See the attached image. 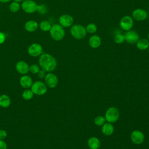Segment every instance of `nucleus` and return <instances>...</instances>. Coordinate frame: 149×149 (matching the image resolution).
Segmentation results:
<instances>
[{"mask_svg":"<svg viewBox=\"0 0 149 149\" xmlns=\"http://www.w3.org/2000/svg\"><path fill=\"white\" fill-rule=\"evenodd\" d=\"M119 117V110L115 107L109 108L106 112L105 118L109 123H114L118 120Z\"/></svg>","mask_w":149,"mask_h":149,"instance_id":"423d86ee","label":"nucleus"},{"mask_svg":"<svg viewBox=\"0 0 149 149\" xmlns=\"http://www.w3.org/2000/svg\"><path fill=\"white\" fill-rule=\"evenodd\" d=\"M7 136L6 132L4 130L0 129V140L5 139Z\"/></svg>","mask_w":149,"mask_h":149,"instance_id":"c756f323","label":"nucleus"},{"mask_svg":"<svg viewBox=\"0 0 149 149\" xmlns=\"http://www.w3.org/2000/svg\"><path fill=\"white\" fill-rule=\"evenodd\" d=\"M34 96V93L32 92L31 90L27 89L25 90L22 93V97L25 100H31Z\"/></svg>","mask_w":149,"mask_h":149,"instance_id":"393cba45","label":"nucleus"},{"mask_svg":"<svg viewBox=\"0 0 149 149\" xmlns=\"http://www.w3.org/2000/svg\"><path fill=\"white\" fill-rule=\"evenodd\" d=\"M70 33L73 38L76 40H82L87 35L86 27L80 24H73L70 27Z\"/></svg>","mask_w":149,"mask_h":149,"instance_id":"f03ea898","label":"nucleus"},{"mask_svg":"<svg viewBox=\"0 0 149 149\" xmlns=\"http://www.w3.org/2000/svg\"><path fill=\"white\" fill-rule=\"evenodd\" d=\"M39 64L42 69L49 72L55 69L57 62L52 55L49 54H43L39 58Z\"/></svg>","mask_w":149,"mask_h":149,"instance_id":"f257e3e1","label":"nucleus"},{"mask_svg":"<svg viewBox=\"0 0 149 149\" xmlns=\"http://www.w3.org/2000/svg\"><path fill=\"white\" fill-rule=\"evenodd\" d=\"M88 44L92 48H98L101 44V37L96 34L91 36L88 39Z\"/></svg>","mask_w":149,"mask_h":149,"instance_id":"2eb2a0df","label":"nucleus"},{"mask_svg":"<svg viewBox=\"0 0 149 149\" xmlns=\"http://www.w3.org/2000/svg\"><path fill=\"white\" fill-rule=\"evenodd\" d=\"M28 53L31 56L36 57L41 55L42 53V46L37 43L32 44L28 48Z\"/></svg>","mask_w":149,"mask_h":149,"instance_id":"9b49d317","label":"nucleus"},{"mask_svg":"<svg viewBox=\"0 0 149 149\" xmlns=\"http://www.w3.org/2000/svg\"><path fill=\"white\" fill-rule=\"evenodd\" d=\"M24 28L27 31H35L38 28V23L34 20H29L25 23Z\"/></svg>","mask_w":149,"mask_h":149,"instance_id":"aec40b11","label":"nucleus"},{"mask_svg":"<svg viewBox=\"0 0 149 149\" xmlns=\"http://www.w3.org/2000/svg\"><path fill=\"white\" fill-rule=\"evenodd\" d=\"M38 76L40 79H42L43 77H44L45 76V71L43 69L40 70V71L38 73Z\"/></svg>","mask_w":149,"mask_h":149,"instance_id":"7c9ffc66","label":"nucleus"},{"mask_svg":"<svg viewBox=\"0 0 149 149\" xmlns=\"http://www.w3.org/2000/svg\"><path fill=\"white\" fill-rule=\"evenodd\" d=\"M5 40V35L3 33L0 32V44L3 43Z\"/></svg>","mask_w":149,"mask_h":149,"instance_id":"473e14b6","label":"nucleus"},{"mask_svg":"<svg viewBox=\"0 0 149 149\" xmlns=\"http://www.w3.org/2000/svg\"><path fill=\"white\" fill-rule=\"evenodd\" d=\"M51 26V23L47 20H43L40 24V29L44 31H49Z\"/></svg>","mask_w":149,"mask_h":149,"instance_id":"5701e85b","label":"nucleus"},{"mask_svg":"<svg viewBox=\"0 0 149 149\" xmlns=\"http://www.w3.org/2000/svg\"><path fill=\"white\" fill-rule=\"evenodd\" d=\"M86 30L87 33L89 34H94L97 31V26L95 24L93 23H90L86 26Z\"/></svg>","mask_w":149,"mask_h":149,"instance_id":"4be33fe9","label":"nucleus"},{"mask_svg":"<svg viewBox=\"0 0 149 149\" xmlns=\"http://www.w3.org/2000/svg\"><path fill=\"white\" fill-rule=\"evenodd\" d=\"M16 69L17 72L22 74H26L29 71L30 66L29 65L24 61H20L16 63Z\"/></svg>","mask_w":149,"mask_h":149,"instance_id":"4468645a","label":"nucleus"},{"mask_svg":"<svg viewBox=\"0 0 149 149\" xmlns=\"http://www.w3.org/2000/svg\"><path fill=\"white\" fill-rule=\"evenodd\" d=\"M0 149H7L6 143L3 140H0Z\"/></svg>","mask_w":149,"mask_h":149,"instance_id":"2f4dec72","label":"nucleus"},{"mask_svg":"<svg viewBox=\"0 0 149 149\" xmlns=\"http://www.w3.org/2000/svg\"><path fill=\"white\" fill-rule=\"evenodd\" d=\"M148 53H149V47H148Z\"/></svg>","mask_w":149,"mask_h":149,"instance_id":"e433bc0d","label":"nucleus"},{"mask_svg":"<svg viewBox=\"0 0 149 149\" xmlns=\"http://www.w3.org/2000/svg\"><path fill=\"white\" fill-rule=\"evenodd\" d=\"M130 139L133 143L136 144H140L144 141V136L141 132L139 130H134L131 133Z\"/></svg>","mask_w":149,"mask_h":149,"instance_id":"ddd939ff","label":"nucleus"},{"mask_svg":"<svg viewBox=\"0 0 149 149\" xmlns=\"http://www.w3.org/2000/svg\"><path fill=\"white\" fill-rule=\"evenodd\" d=\"M51 37L55 41H61L63 39L65 36V30L64 27L59 24L52 25L49 30Z\"/></svg>","mask_w":149,"mask_h":149,"instance_id":"7ed1b4c3","label":"nucleus"},{"mask_svg":"<svg viewBox=\"0 0 149 149\" xmlns=\"http://www.w3.org/2000/svg\"><path fill=\"white\" fill-rule=\"evenodd\" d=\"M20 9V5L17 2H13L9 5V9L12 12H16Z\"/></svg>","mask_w":149,"mask_h":149,"instance_id":"bb28decb","label":"nucleus"},{"mask_svg":"<svg viewBox=\"0 0 149 149\" xmlns=\"http://www.w3.org/2000/svg\"><path fill=\"white\" fill-rule=\"evenodd\" d=\"M100 145V140L95 137H91L88 140V146L90 149H98Z\"/></svg>","mask_w":149,"mask_h":149,"instance_id":"a211bd4d","label":"nucleus"},{"mask_svg":"<svg viewBox=\"0 0 149 149\" xmlns=\"http://www.w3.org/2000/svg\"><path fill=\"white\" fill-rule=\"evenodd\" d=\"M113 41L116 44H120L125 41L124 35L121 33H117L114 36Z\"/></svg>","mask_w":149,"mask_h":149,"instance_id":"b1692460","label":"nucleus"},{"mask_svg":"<svg viewBox=\"0 0 149 149\" xmlns=\"http://www.w3.org/2000/svg\"><path fill=\"white\" fill-rule=\"evenodd\" d=\"M39 13L41 15H45L48 12L47 6L44 4H41L40 5H37V10Z\"/></svg>","mask_w":149,"mask_h":149,"instance_id":"a878e982","label":"nucleus"},{"mask_svg":"<svg viewBox=\"0 0 149 149\" xmlns=\"http://www.w3.org/2000/svg\"><path fill=\"white\" fill-rule=\"evenodd\" d=\"M20 84L23 88H28L31 87L33 84L32 79L27 75H24L20 79Z\"/></svg>","mask_w":149,"mask_h":149,"instance_id":"dca6fc26","label":"nucleus"},{"mask_svg":"<svg viewBox=\"0 0 149 149\" xmlns=\"http://www.w3.org/2000/svg\"><path fill=\"white\" fill-rule=\"evenodd\" d=\"M10 104V99L6 94H2L0 96V106L2 108H7Z\"/></svg>","mask_w":149,"mask_h":149,"instance_id":"412c9836","label":"nucleus"},{"mask_svg":"<svg viewBox=\"0 0 149 149\" xmlns=\"http://www.w3.org/2000/svg\"><path fill=\"white\" fill-rule=\"evenodd\" d=\"M73 17L69 14H63L59 17V23L63 27H70L73 24Z\"/></svg>","mask_w":149,"mask_h":149,"instance_id":"1a4fd4ad","label":"nucleus"},{"mask_svg":"<svg viewBox=\"0 0 149 149\" xmlns=\"http://www.w3.org/2000/svg\"><path fill=\"white\" fill-rule=\"evenodd\" d=\"M134 25V20L129 15L123 16L119 21L120 27L124 31H127L132 30Z\"/></svg>","mask_w":149,"mask_h":149,"instance_id":"39448f33","label":"nucleus"},{"mask_svg":"<svg viewBox=\"0 0 149 149\" xmlns=\"http://www.w3.org/2000/svg\"><path fill=\"white\" fill-rule=\"evenodd\" d=\"M132 17L134 20L141 22L145 20L147 18L148 13L144 9L137 8L132 12Z\"/></svg>","mask_w":149,"mask_h":149,"instance_id":"6e6552de","label":"nucleus"},{"mask_svg":"<svg viewBox=\"0 0 149 149\" xmlns=\"http://www.w3.org/2000/svg\"><path fill=\"white\" fill-rule=\"evenodd\" d=\"M31 90L36 95H42L46 93L47 91V86L45 83L41 81H36L32 84Z\"/></svg>","mask_w":149,"mask_h":149,"instance_id":"20e7f679","label":"nucleus"},{"mask_svg":"<svg viewBox=\"0 0 149 149\" xmlns=\"http://www.w3.org/2000/svg\"><path fill=\"white\" fill-rule=\"evenodd\" d=\"M105 118L102 116H98L94 119V123L97 126H101L105 123Z\"/></svg>","mask_w":149,"mask_h":149,"instance_id":"cd10ccee","label":"nucleus"},{"mask_svg":"<svg viewBox=\"0 0 149 149\" xmlns=\"http://www.w3.org/2000/svg\"><path fill=\"white\" fill-rule=\"evenodd\" d=\"M29 71H30L33 74H36L38 73L40 71V68L37 65L33 64L30 66Z\"/></svg>","mask_w":149,"mask_h":149,"instance_id":"c85d7f7f","label":"nucleus"},{"mask_svg":"<svg viewBox=\"0 0 149 149\" xmlns=\"http://www.w3.org/2000/svg\"><path fill=\"white\" fill-rule=\"evenodd\" d=\"M125 41L129 44H135L140 39L139 33L133 30L127 31L124 34Z\"/></svg>","mask_w":149,"mask_h":149,"instance_id":"0eeeda50","label":"nucleus"},{"mask_svg":"<svg viewBox=\"0 0 149 149\" xmlns=\"http://www.w3.org/2000/svg\"><path fill=\"white\" fill-rule=\"evenodd\" d=\"M37 5L32 0H26L22 4V9L26 13H31L37 10Z\"/></svg>","mask_w":149,"mask_h":149,"instance_id":"9d476101","label":"nucleus"},{"mask_svg":"<svg viewBox=\"0 0 149 149\" xmlns=\"http://www.w3.org/2000/svg\"><path fill=\"white\" fill-rule=\"evenodd\" d=\"M136 44L137 49L139 50L144 51L148 49L149 47V41L147 38H140Z\"/></svg>","mask_w":149,"mask_h":149,"instance_id":"f3484780","label":"nucleus"},{"mask_svg":"<svg viewBox=\"0 0 149 149\" xmlns=\"http://www.w3.org/2000/svg\"><path fill=\"white\" fill-rule=\"evenodd\" d=\"M10 0H0L1 2H3V3H5V2H9Z\"/></svg>","mask_w":149,"mask_h":149,"instance_id":"72a5a7b5","label":"nucleus"},{"mask_svg":"<svg viewBox=\"0 0 149 149\" xmlns=\"http://www.w3.org/2000/svg\"><path fill=\"white\" fill-rule=\"evenodd\" d=\"M45 83L49 88H54L58 83V79L55 74L49 73L45 76Z\"/></svg>","mask_w":149,"mask_h":149,"instance_id":"f8f14e48","label":"nucleus"},{"mask_svg":"<svg viewBox=\"0 0 149 149\" xmlns=\"http://www.w3.org/2000/svg\"><path fill=\"white\" fill-rule=\"evenodd\" d=\"M114 131L113 125L111 123H105L102 127V132L106 136H110L112 134Z\"/></svg>","mask_w":149,"mask_h":149,"instance_id":"6ab92c4d","label":"nucleus"},{"mask_svg":"<svg viewBox=\"0 0 149 149\" xmlns=\"http://www.w3.org/2000/svg\"><path fill=\"white\" fill-rule=\"evenodd\" d=\"M15 2H21L23 0H14Z\"/></svg>","mask_w":149,"mask_h":149,"instance_id":"f704fd0d","label":"nucleus"},{"mask_svg":"<svg viewBox=\"0 0 149 149\" xmlns=\"http://www.w3.org/2000/svg\"><path fill=\"white\" fill-rule=\"evenodd\" d=\"M147 39L149 41V32L148 33V34H147Z\"/></svg>","mask_w":149,"mask_h":149,"instance_id":"c9c22d12","label":"nucleus"}]
</instances>
